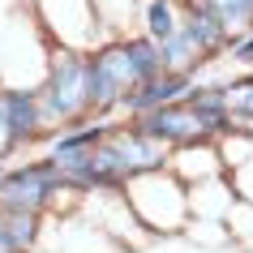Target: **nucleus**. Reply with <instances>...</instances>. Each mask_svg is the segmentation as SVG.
Segmentation results:
<instances>
[{"mask_svg": "<svg viewBox=\"0 0 253 253\" xmlns=\"http://www.w3.org/2000/svg\"><path fill=\"white\" fill-rule=\"evenodd\" d=\"M125 202L133 206L150 236H180L189 223V185L172 168H155V172H137L120 185Z\"/></svg>", "mask_w": 253, "mask_h": 253, "instance_id": "1", "label": "nucleus"}, {"mask_svg": "<svg viewBox=\"0 0 253 253\" xmlns=\"http://www.w3.org/2000/svg\"><path fill=\"white\" fill-rule=\"evenodd\" d=\"M78 193H69L56 163L47 155L26 163H4L0 172V211H26V214H52V211H73Z\"/></svg>", "mask_w": 253, "mask_h": 253, "instance_id": "2", "label": "nucleus"}, {"mask_svg": "<svg viewBox=\"0 0 253 253\" xmlns=\"http://www.w3.org/2000/svg\"><path fill=\"white\" fill-rule=\"evenodd\" d=\"M39 112L47 133L90 116V107H86V52L56 47V43L47 47V73L39 82Z\"/></svg>", "mask_w": 253, "mask_h": 253, "instance_id": "3", "label": "nucleus"}, {"mask_svg": "<svg viewBox=\"0 0 253 253\" xmlns=\"http://www.w3.org/2000/svg\"><path fill=\"white\" fill-rule=\"evenodd\" d=\"M30 17L43 39L73 52H94L107 39L103 22L94 13V0H30Z\"/></svg>", "mask_w": 253, "mask_h": 253, "instance_id": "4", "label": "nucleus"}, {"mask_svg": "<svg viewBox=\"0 0 253 253\" xmlns=\"http://www.w3.org/2000/svg\"><path fill=\"white\" fill-rule=\"evenodd\" d=\"M137 69L120 39H103L94 52H86V107L90 116H116L120 99L137 86Z\"/></svg>", "mask_w": 253, "mask_h": 253, "instance_id": "5", "label": "nucleus"}, {"mask_svg": "<svg viewBox=\"0 0 253 253\" xmlns=\"http://www.w3.org/2000/svg\"><path fill=\"white\" fill-rule=\"evenodd\" d=\"M78 211L86 214L90 223L103 227L125 253H133V249H142V245L155 240L146 227H142V219L133 214V206L125 202L120 189H94V193H86V198H78Z\"/></svg>", "mask_w": 253, "mask_h": 253, "instance_id": "6", "label": "nucleus"}, {"mask_svg": "<svg viewBox=\"0 0 253 253\" xmlns=\"http://www.w3.org/2000/svg\"><path fill=\"white\" fill-rule=\"evenodd\" d=\"M39 249H47V253H125L116 240L107 236L99 223H90L78 206H73V211L43 214V240H39Z\"/></svg>", "mask_w": 253, "mask_h": 253, "instance_id": "7", "label": "nucleus"}, {"mask_svg": "<svg viewBox=\"0 0 253 253\" xmlns=\"http://www.w3.org/2000/svg\"><path fill=\"white\" fill-rule=\"evenodd\" d=\"M193 82H198V73H185V69H163V73H155V78L137 82L133 90L120 99L116 116L137 120V116H146V112H155V107H163V103H176V99H185V94H189V86H193Z\"/></svg>", "mask_w": 253, "mask_h": 253, "instance_id": "8", "label": "nucleus"}, {"mask_svg": "<svg viewBox=\"0 0 253 253\" xmlns=\"http://www.w3.org/2000/svg\"><path fill=\"white\" fill-rule=\"evenodd\" d=\"M0 94H4L9 133H13L17 155L26 146H39L47 137V125H43V112H39V86H0Z\"/></svg>", "mask_w": 253, "mask_h": 253, "instance_id": "9", "label": "nucleus"}, {"mask_svg": "<svg viewBox=\"0 0 253 253\" xmlns=\"http://www.w3.org/2000/svg\"><path fill=\"white\" fill-rule=\"evenodd\" d=\"M133 125L142 129V133L159 137L163 146H185V142H198V137H206V129H202L198 112H193L185 99L155 107V112H146V116H137Z\"/></svg>", "mask_w": 253, "mask_h": 253, "instance_id": "10", "label": "nucleus"}, {"mask_svg": "<svg viewBox=\"0 0 253 253\" xmlns=\"http://www.w3.org/2000/svg\"><path fill=\"white\" fill-rule=\"evenodd\" d=\"M168 168H172L185 185H198V180H211V176H223V159H219V142L214 137H198V142H185V146H172L168 155Z\"/></svg>", "mask_w": 253, "mask_h": 253, "instance_id": "11", "label": "nucleus"}, {"mask_svg": "<svg viewBox=\"0 0 253 253\" xmlns=\"http://www.w3.org/2000/svg\"><path fill=\"white\" fill-rule=\"evenodd\" d=\"M159 56H163V69H185V73H202V69L211 65L206 52H202V43L193 39V30H189L185 22L159 43Z\"/></svg>", "mask_w": 253, "mask_h": 253, "instance_id": "12", "label": "nucleus"}, {"mask_svg": "<svg viewBox=\"0 0 253 253\" xmlns=\"http://www.w3.org/2000/svg\"><path fill=\"white\" fill-rule=\"evenodd\" d=\"M223 103L232 112V129L253 133V69H245V73L223 82Z\"/></svg>", "mask_w": 253, "mask_h": 253, "instance_id": "13", "label": "nucleus"}, {"mask_svg": "<svg viewBox=\"0 0 253 253\" xmlns=\"http://www.w3.org/2000/svg\"><path fill=\"white\" fill-rule=\"evenodd\" d=\"M137 22H142V35H150L155 43H163L176 26H180V0H142Z\"/></svg>", "mask_w": 253, "mask_h": 253, "instance_id": "14", "label": "nucleus"}, {"mask_svg": "<svg viewBox=\"0 0 253 253\" xmlns=\"http://www.w3.org/2000/svg\"><path fill=\"white\" fill-rule=\"evenodd\" d=\"M120 43H125V52H129V60H133V69H137V78H142V82L155 78V73H163L159 43L150 39V35H142V30H129V35H120Z\"/></svg>", "mask_w": 253, "mask_h": 253, "instance_id": "15", "label": "nucleus"}, {"mask_svg": "<svg viewBox=\"0 0 253 253\" xmlns=\"http://www.w3.org/2000/svg\"><path fill=\"white\" fill-rule=\"evenodd\" d=\"M137 9H142V0H94V13H99V22H103L107 39L129 35V26L137 22Z\"/></svg>", "mask_w": 253, "mask_h": 253, "instance_id": "16", "label": "nucleus"}, {"mask_svg": "<svg viewBox=\"0 0 253 253\" xmlns=\"http://www.w3.org/2000/svg\"><path fill=\"white\" fill-rule=\"evenodd\" d=\"M206 9L223 22L227 35H245V30H253V0H206Z\"/></svg>", "mask_w": 253, "mask_h": 253, "instance_id": "17", "label": "nucleus"}, {"mask_svg": "<svg viewBox=\"0 0 253 253\" xmlns=\"http://www.w3.org/2000/svg\"><path fill=\"white\" fill-rule=\"evenodd\" d=\"M223 227H227V240L253 249V202L232 198V206H227V214H223Z\"/></svg>", "mask_w": 253, "mask_h": 253, "instance_id": "18", "label": "nucleus"}, {"mask_svg": "<svg viewBox=\"0 0 253 253\" xmlns=\"http://www.w3.org/2000/svg\"><path fill=\"white\" fill-rule=\"evenodd\" d=\"M227 185H232V193L245 202H253V155L245 163H236V168H227Z\"/></svg>", "mask_w": 253, "mask_h": 253, "instance_id": "19", "label": "nucleus"}, {"mask_svg": "<svg viewBox=\"0 0 253 253\" xmlns=\"http://www.w3.org/2000/svg\"><path fill=\"white\" fill-rule=\"evenodd\" d=\"M17 155V146H13V133H9V112H4V94H0V159L9 163Z\"/></svg>", "mask_w": 253, "mask_h": 253, "instance_id": "20", "label": "nucleus"}, {"mask_svg": "<svg viewBox=\"0 0 253 253\" xmlns=\"http://www.w3.org/2000/svg\"><path fill=\"white\" fill-rule=\"evenodd\" d=\"M0 253H17L13 236H9V227H4V211H0Z\"/></svg>", "mask_w": 253, "mask_h": 253, "instance_id": "21", "label": "nucleus"}, {"mask_svg": "<svg viewBox=\"0 0 253 253\" xmlns=\"http://www.w3.org/2000/svg\"><path fill=\"white\" fill-rule=\"evenodd\" d=\"M0 172H4V159H0Z\"/></svg>", "mask_w": 253, "mask_h": 253, "instance_id": "22", "label": "nucleus"}]
</instances>
